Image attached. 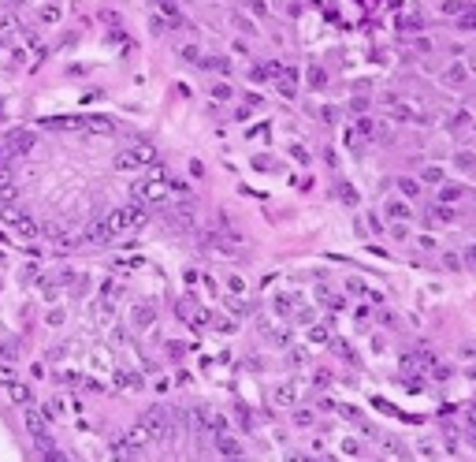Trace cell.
Listing matches in <instances>:
<instances>
[{
  "mask_svg": "<svg viewBox=\"0 0 476 462\" xmlns=\"http://www.w3.org/2000/svg\"><path fill=\"white\" fill-rule=\"evenodd\" d=\"M4 146H8V153H12V157H23V153H30V149L37 146V135H30V130H15Z\"/></svg>",
  "mask_w": 476,
  "mask_h": 462,
  "instance_id": "cell-1",
  "label": "cell"
},
{
  "mask_svg": "<svg viewBox=\"0 0 476 462\" xmlns=\"http://www.w3.org/2000/svg\"><path fill=\"white\" fill-rule=\"evenodd\" d=\"M141 202H145V205H168V186L160 183V179L145 183V186H141Z\"/></svg>",
  "mask_w": 476,
  "mask_h": 462,
  "instance_id": "cell-2",
  "label": "cell"
},
{
  "mask_svg": "<svg viewBox=\"0 0 476 462\" xmlns=\"http://www.w3.org/2000/svg\"><path fill=\"white\" fill-rule=\"evenodd\" d=\"M279 93H283L287 101L298 93V68H290V63H287V68L279 71Z\"/></svg>",
  "mask_w": 476,
  "mask_h": 462,
  "instance_id": "cell-3",
  "label": "cell"
},
{
  "mask_svg": "<svg viewBox=\"0 0 476 462\" xmlns=\"http://www.w3.org/2000/svg\"><path fill=\"white\" fill-rule=\"evenodd\" d=\"M465 82H469V68H465V63H450V68L443 71V86H465Z\"/></svg>",
  "mask_w": 476,
  "mask_h": 462,
  "instance_id": "cell-4",
  "label": "cell"
},
{
  "mask_svg": "<svg viewBox=\"0 0 476 462\" xmlns=\"http://www.w3.org/2000/svg\"><path fill=\"white\" fill-rule=\"evenodd\" d=\"M216 447H220V455H227V458H242V447H238V440L231 432H220V436H216Z\"/></svg>",
  "mask_w": 476,
  "mask_h": 462,
  "instance_id": "cell-5",
  "label": "cell"
},
{
  "mask_svg": "<svg viewBox=\"0 0 476 462\" xmlns=\"http://www.w3.org/2000/svg\"><path fill=\"white\" fill-rule=\"evenodd\" d=\"M164 26H171V30H179V26H186V19H183V12H179L175 4H171V0H164Z\"/></svg>",
  "mask_w": 476,
  "mask_h": 462,
  "instance_id": "cell-6",
  "label": "cell"
},
{
  "mask_svg": "<svg viewBox=\"0 0 476 462\" xmlns=\"http://www.w3.org/2000/svg\"><path fill=\"white\" fill-rule=\"evenodd\" d=\"M8 395H12V399L19 403V407H34V395H30V388H26V384H8Z\"/></svg>",
  "mask_w": 476,
  "mask_h": 462,
  "instance_id": "cell-7",
  "label": "cell"
},
{
  "mask_svg": "<svg viewBox=\"0 0 476 462\" xmlns=\"http://www.w3.org/2000/svg\"><path fill=\"white\" fill-rule=\"evenodd\" d=\"M179 317H183V320H194V324H201V306H197V302H190V298H183V302H179Z\"/></svg>",
  "mask_w": 476,
  "mask_h": 462,
  "instance_id": "cell-8",
  "label": "cell"
},
{
  "mask_svg": "<svg viewBox=\"0 0 476 462\" xmlns=\"http://www.w3.org/2000/svg\"><path fill=\"white\" fill-rule=\"evenodd\" d=\"M60 4H41V8H37V19H41V23L45 26H56V23H60Z\"/></svg>",
  "mask_w": 476,
  "mask_h": 462,
  "instance_id": "cell-9",
  "label": "cell"
},
{
  "mask_svg": "<svg viewBox=\"0 0 476 462\" xmlns=\"http://www.w3.org/2000/svg\"><path fill=\"white\" fill-rule=\"evenodd\" d=\"M379 444H383V451H391L398 462H409V458H413V455H409V447H406V444H398V440H379Z\"/></svg>",
  "mask_w": 476,
  "mask_h": 462,
  "instance_id": "cell-10",
  "label": "cell"
},
{
  "mask_svg": "<svg viewBox=\"0 0 476 462\" xmlns=\"http://www.w3.org/2000/svg\"><path fill=\"white\" fill-rule=\"evenodd\" d=\"M294 399H298V388H294V384L275 388V403H279V407H294Z\"/></svg>",
  "mask_w": 476,
  "mask_h": 462,
  "instance_id": "cell-11",
  "label": "cell"
},
{
  "mask_svg": "<svg viewBox=\"0 0 476 462\" xmlns=\"http://www.w3.org/2000/svg\"><path fill=\"white\" fill-rule=\"evenodd\" d=\"M130 153L138 157V164H153V160H156V149L149 146V142H138L134 149H130Z\"/></svg>",
  "mask_w": 476,
  "mask_h": 462,
  "instance_id": "cell-12",
  "label": "cell"
},
{
  "mask_svg": "<svg viewBox=\"0 0 476 462\" xmlns=\"http://www.w3.org/2000/svg\"><path fill=\"white\" fill-rule=\"evenodd\" d=\"M454 164H458L461 172H469V168H476V153L472 149H458V153H454Z\"/></svg>",
  "mask_w": 476,
  "mask_h": 462,
  "instance_id": "cell-13",
  "label": "cell"
},
{
  "mask_svg": "<svg viewBox=\"0 0 476 462\" xmlns=\"http://www.w3.org/2000/svg\"><path fill=\"white\" fill-rule=\"evenodd\" d=\"M387 216H391V220H409V205L406 202H387Z\"/></svg>",
  "mask_w": 476,
  "mask_h": 462,
  "instance_id": "cell-14",
  "label": "cell"
},
{
  "mask_svg": "<svg viewBox=\"0 0 476 462\" xmlns=\"http://www.w3.org/2000/svg\"><path fill=\"white\" fill-rule=\"evenodd\" d=\"M398 190H402V197H417V194H421V183L409 179V175H402V179H398Z\"/></svg>",
  "mask_w": 476,
  "mask_h": 462,
  "instance_id": "cell-15",
  "label": "cell"
},
{
  "mask_svg": "<svg viewBox=\"0 0 476 462\" xmlns=\"http://www.w3.org/2000/svg\"><path fill=\"white\" fill-rule=\"evenodd\" d=\"M398 365H402L406 373H417V369H421V354H417V351H409V354H402V358H398Z\"/></svg>",
  "mask_w": 476,
  "mask_h": 462,
  "instance_id": "cell-16",
  "label": "cell"
},
{
  "mask_svg": "<svg viewBox=\"0 0 476 462\" xmlns=\"http://www.w3.org/2000/svg\"><path fill=\"white\" fill-rule=\"evenodd\" d=\"M134 324H138V328H145V324H153V306H145V302H141V306L134 309Z\"/></svg>",
  "mask_w": 476,
  "mask_h": 462,
  "instance_id": "cell-17",
  "label": "cell"
},
{
  "mask_svg": "<svg viewBox=\"0 0 476 462\" xmlns=\"http://www.w3.org/2000/svg\"><path fill=\"white\" fill-rule=\"evenodd\" d=\"M454 216H458V213L443 205V209H432V213H428V224H432V220H439V224H454Z\"/></svg>",
  "mask_w": 476,
  "mask_h": 462,
  "instance_id": "cell-18",
  "label": "cell"
},
{
  "mask_svg": "<svg viewBox=\"0 0 476 462\" xmlns=\"http://www.w3.org/2000/svg\"><path fill=\"white\" fill-rule=\"evenodd\" d=\"M82 127H90V130H112V119H104V116H86Z\"/></svg>",
  "mask_w": 476,
  "mask_h": 462,
  "instance_id": "cell-19",
  "label": "cell"
},
{
  "mask_svg": "<svg viewBox=\"0 0 476 462\" xmlns=\"http://www.w3.org/2000/svg\"><path fill=\"white\" fill-rule=\"evenodd\" d=\"M309 343H312V347L328 343V328H324V324H309Z\"/></svg>",
  "mask_w": 476,
  "mask_h": 462,
  "instance_id": "cell-20",
  "label": "cell"
},
{
  "mask_svg": "<svg viewBox=\"0 0 476 462\" xmlns=\"http://www.w3.org/2000/svg\"><path fill=\"white\" fill-rule=\"evenodd\" d=\"M461 194H465L461 186H443V190H439V202H443V205H454Z\"/></svg>",
  "mask_w": 476,
  "mask_h": 462,
  "instance_id": "cell-21",
  "label": "cell"
},
{
  "mask_svg": "<svg viewBox=\"0 0 476 462\" xmlns=\"http://www.w3.org/2000/svg\"><path fill=\"white\" fill-rule=\"evenodd\" d=\"M116 168H119V172H130V168H141V164H138L134 153H119L116 157Z\"/></svg>",
  "mask_w": 476,
  "mask_h": 462,
  "instance_id": "cell-22",
  "label": "cell"
},
{
  "mask_svg": "<svg viewBox=\"0 0 476 462\" xmlns=\"http://www.w3.org/2000/svg\"><path fill=\"white\" fill-rule=\"evenodd\" d=\"M212 97H216V101H231V97H234V90L227 86V82H212Z\"/></svg>",
  "mask_w": 476,
  "mask_h": 462,
  "instance_id": "cell-23",
  "label": "cell"
},
{
  "mask_svg": "<svg viewBox=\"0 0 476 462\" xmlns=\"http://www.w3.org/2000/svg\"><path fill=\"white\" fill-rule=\"evenodd\" d=\"M309 86H312V90H324V86H328V75H324L320 68H312V71H309Z\"/></svg>",
  "mask_w": 476,
  "mask_h": 462,
  "instance_id": "cell-24",
  "label": "cell"
},
{
  "mask_svg": "<svg viewBox=\"0 0 476 462\" xmlns=\"http://www.w3.org/2000/svg\"><path fill=\"white\" fill-rule=\"evenodd\" d=\"M116 380L123 384V388H138V384H141V376H130L127 369H119V373H116Z\"/></svg>",
  "mask_w": 476,
  "mask_h": 462,
  "instance_id": "cell-25",
  "label": "cell"
},
{
  "mask_svg": "<svg viewBox=\"0 0 476 462\" xmlns=\"http://www.w3.org/2000/svg\"><path fill=\"white\" fill-rule=\"evenodd\" d=\"M421 179H424V183H443V172H439L435 164H428L424 172H421Z\"/></svg>",
  "mask_w": 476,
  "mask_h": 462,
  "instance_id": "cell-26",
  "label": "cell"
},
{
  "mask_svg": "<svg viewBox=\"0 0 476 462\" xmlns=\"http://www.w3.org/2000/svg\"><path fill=\"white\" fill-rule=\"evenodd\" d=\"M339 197H342L346 205H357V190H354L350 183H342V186H339Z\"/></svg>",
  "mask_w": 476,
  "mask_h": 462,
  "instance_id": "cell-27",
  "label": "cell"
},
{
  "mask_svg": "<svg viewBox=\"0 0 476 462\" xmlns=\"http://www.w3.org/2000/svg\"><path fill=\"white\" fill-rule=\"evenodd\" d=\"M461 265L476 272V246H465V250H461Z\"/></svg>",
  "mask_w": 476,
  "mask_h": 462,
  "instance_id": "cell-28",
  "label": "cell"
},
{
  "mask_svg": "<svg viewBox=\"0 0 476 462\" xmlns=\"http://www.w3.org/2000/svg\"><path fill=\"white\" fill-rule=\"evenodd\" d=\"M357 135L372 138V135H376V123H372V119H365V116H361V119H357Z\"/></svg>",
  "mask_w": 476,
  "mask_h": 462,
  "instance_id": "cell-29",
  "label": "cell"
},
{
  "mask_svg": "<svg viewBox=\"0 0 476 462\" xmlns=\"http://www.w3.org/2000/svg\"><path fill=\"white\" fill-rule=\"evenodd\" d=\"M15 228L19 231H23V235H34L37 228H34V220H30V216H15Z\"/></svg>",
  "mask_w": 476,
  "mask_h": 462,
  "instance_id": "cell-30",
  "label": "cell"
},
{
  "mask_svg": "<svg viewBox=\"0 0 476 462\" xmlns=\"http://www.w3.org/2000/svg\"><path fill=\"white\" fill-rule=\"evenodd\" d=\"M458 26H461V30H476V12H465V15H458Z\"/></svg>",
  "mask_w": 476,
  "mask_h": 462,
  "instance_id": "cell-31",
  "label": "cell"
},
{
  "mask_svg": "<svg viewBox=\"0 0 476 462\" xmlns=\"http://www.w3.org/2000/svg\"><path fill=\"white\" fill-rule=\"evenodd\" d=\"M205 68H212V71H223V75H227V68H231V63H227V60H220V56H208V60H205Z\"/></svg>",
  "mask_w": 476,
  "mask_h": 462,
  "instance_id": "cell-32",
  "label": "cell"
},
{
  "mask_svg": "<svg viewBox=\"0 0 476 462\" xmlns=\"http://www.w3.org/2000/svg\"><path fill=\"white\" fill-rule=\"evenodd\" d=\"M298 302V298H290V295H279L275 298V309H279V313H290V306Z\"/></svg>",
  "mask_w": 476,
  "mask_h": 462,
  "instance_id": "cell-33",
  "label": "cell"
},
{
  "mask_svg": "<svg viewBox=\"0 0 476 462\" xmlns=\"http://www.w3.org/2000/svg\"><path fill=\"white\" fill-rule=\"evenodd\" d=\"M227 291H231V295H242V291H246L242 276H227Z\"/></svg>",
  "mask_w": 476,
  "mask_h": 462,
  "instance_id": "cell-34",
  "label": "cell"
},
{
  "mask_svg": "<svg viewBox=\"0 0 476 462\" xmlns=\"http://www.w3.org/2000/svg\"><path fill=\"white\" fill-rule=\"evenodd\" d=\"M45 320H49L52 328H60V324H63V320H67V317H63V309L56 306V309H49V317H45Z\"/></svg>",
  "mask_w": 476,
  "mask_h": 462,
  "instance_id": "cell-35",
  "label": "cell"
},
{
  "mask_svg": "<svg viewBox=\"0 0 476 462\" xmlns=\"http://www.w3.org/2000/svg\"><path fill=\"white\" fill-rule=\"evenodd\" d=\"M0 380H4V384H15V369H12V365H4V362H0Z\"/></svg>",
  "mask_w": 476,
  "mask_h": 462,
  "instance_id": "cell-36",
  "label": "cell"
},
{
  "mask_svg": "<svg viewBox=\"0 0 476 462\" xmlns=\"http://www.w3.org/2000/svg\"><path fill=\"white\" fill-rule=\"evenodd\" d=\"M417 447H421V455H428V458H435V455H439V451H435V444H432V440H421V444H417Z\"/></svg>",
  "mask_w": 476,
  "mask_h": 462,
  "instance_id": "cell-37",
  "label": "cell"
},
{
  "mask_svg": "<svg viewBox=\"0 0 476 462\" xmlns=\"http://www.w3.org/2000/svg\"><path fill=\"white\" fill-rule=\"evenodd\" d=\"M294 421H298V425H312V410H298V414H294Z\"/></svg>",
  "mask_w": 476,
  "mask_h": 462,
  "instance_id": "cell-38",
  "label": "cell"
},
{
  "mask_svg": "<svg viewBox=\"0 0 476 462\" xmlns=\"http://www.w3.org/2000/svg\"><path fill=\"white\" fill-rule=\"evenodd\" d=\"M365 108H368V101H365V97H354V101H350V112H357V116H361Z\"/></svg>",
  "mask_w": 476,
  "mask_h": 462,
  "instance_id": "cell-39",
  "label": "cell"
},
{
  "mask_svg": "<svg viewBox=\"0 0 476 462\" xmlns=\"http://www.w3.org/2000/svg\"><path fill=\"white\" fill-rule=\"evenodd\" d=\"M417 246H421V250H435V239H432V235H421V239H417Z\"/></svg>",
  "mask_w": 476,
  "mask_h": 462,
  "instance_id": "cell-40",
  "label": "cell"
},
{
  "mask_svg": "<svg viewBox=\"0 0 476 462\" xmlns=\"http://www.w3.org/2000/svg\"><path fill=\"white\" fill-rule=\"evenodd\" d=\"M342 451H346V455H357L361 444H357V440H342Z\"/></svg>",
  "mask_w": 476,
  "mask_h": 462,
  "instance_id": "cell-41",
  "label": "cell"
},
{
  "mask_svg": "<svg viewBox=\"0 0 476 462\" xmlns=\"http://www.w3.org/2000/svg\"><path fill=\"white\" fill-rule=\"evenodd\" d=\"M290 153H294V157H298V160H301V164H309V160H312V157H309V153H305V149H301V146H290Z\"/></svg>",
  "mask_w": 476,
  "mask_h": 462,
  "instance_id": "cell-42",
  "label": "cell"
},
{
  "mask_svg": "<svg viewBox=\"0 0 476 462\" xmlns=\"http://www.w3.org/2000/svg\"><path fill=\"white\" fill-rule=\"evenodd\" d=\"M45 462H67V458H63V451L52 447V451H45Z\"/></svg>",
  "mask_w": 476,
  "mask_h": 462,
  "instance_id": "cell-43",
  "label": "cell"
},
{
  "mask_svg": "<svg viewBox=\"0 0 476 462\" xmlns=\"http://www.w3.org/2000/svg\"><path fill=\"white\" fill-rule=\"evenodd\" d=\"M443 265H446V269H461V261L454 257V253H446V257H443Z\"/></svg>",
  "mask_w": 476,
  "mask_h": 462,
  "instance_id": "cell-44",
  "label": "cell"
},
{
  "mask_svg": "<svg viewBox=\"0 0 476 462\" xmlns=\"http://www.w3.org/2000/svg\"><path fill=\"white\" fill-rule=\"evenodd\" d=\"M8 164V146H0V168Z\"/></svg>",
  "mask_w": 476,
  "mask_h": 462,
  "instance_id": "cell-45",
  "label": "cell"
}]
</instances>
